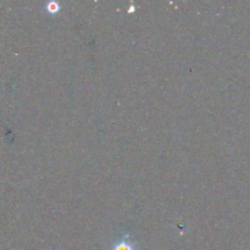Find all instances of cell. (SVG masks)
<instances>
[{
    "mask_svg": "<svg viewBox=\"0 0 250 250\" xmlns=\"http://www.w3.org/2000/svg\"><path fill=\"white\" fill-rule=\"evenodd\" d=\"M110 250H138L134 242L129 239L128 234H124L118 241H116Z\"/></svg>",
    "mask_w": 250,
    "mask_h": 250,
    "instance_id": "1",
    "label": "cell"
},
{
    "mask_svg": "<svg viewBox=\"0 0 250 250\" xmlns=\"http://www.w3.org/2000/svg\"><path fill=\"white\" fill-rule=\"evenodd\" d=\"M60 9V5L57 2H49L47 5V10L50 13H56L57 11H59Z\"/></svg>",
    "mask_w": 250,
    "mask_h": 250,
    "instance_id": "2",
    "label": "cell"
}]
</instances>
